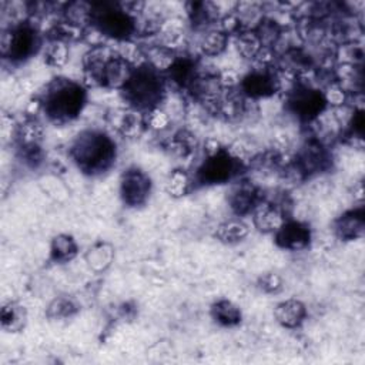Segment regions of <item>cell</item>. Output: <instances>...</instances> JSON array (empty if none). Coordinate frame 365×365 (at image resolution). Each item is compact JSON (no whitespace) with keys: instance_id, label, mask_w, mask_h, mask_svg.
<instances>
[{"instance_id":"29","label":"cell","mask_w":365,"mask_h":365,"mask_svg":"<svg viewBox=\"0 0 365 365\" xmlns=\"http://www.w3.org/2000/svg\"><path fill=\"white\" fill-rule=\"evenodd\" d=\"M258 287L261 288V291H264L267 294H278L282 289L284 282H282V278L278 274L267 272V274L259 277Z\"/></svg>"},{"instance_id":"7","label":"cell","mask_w":365,"mask_h":365,"mask_svg":"<svg viewBox=\"0 0 365 365\" xmlns=\"http://www.w3.org/2000/svg\"><path fill=\"white\" fill-rule=\"evenodd\" d=\"M325 107L324 93L308 83H298L287 97V108L302 121L315 120Z\"/></svg>"},{"instance_id":"18","label":"cell","mask_w":365,"mask_h":365,"mask_svg":"<svg viewBox=\"0 0 365 365\" xmlns=\"http://www.w3.org/2000/svg\"><path fill=\"white\" fill-rule=\"evenodd\" d=\"M78 245L68 234H57L50 242V259L56 264H66L76 258Z\"/></svg>"},{"instance_id":"11","label":"cell","mask_w":365,"mask_h":365,"mask_svg":"<svg viewBox=\"0 0 365 365\" xmlns=\"http://www.w3.org/2000/svg\"><path fill=\"white\" fill-rule=\"evenodd\" d=\"M264 200L259 188L251 181L237 182L228 194V205L237 217L251 214L252 210Z\"/></svg>"},{"instance_id":"25","label":"cell","mask_w":365,"mask_h":365,"mask_svg":"<svg viewBox=\"0 0 365 365\" xmlns=\"http://www.w3.org/2000/svg\"><path fill=\"white\" fill-rule=\"evenodd\" d=\"M78 311L77 304L68 297H57L47 307V317L51 319H64Z\"/></svg>"},{"instance_id":"2","label":"cell","mask_w":365,"mask_h":365,"mask_svg":"<svg viewBox=\"0 0 365 365\" xmlns=\"http://www.w3.org/2000/svg\"><path fill=\"white\" fill-rule=\"evenodd\" d=\"M86 104L84 87L64 77L53 78L40 96L38 106L44 114L54 123H67L74 120Z\"/></svg>"},{"instance_id":"26","label":"cell","mask_w":365,"mask_h":365,"mask_svg":"<svg viewBox=\"0 0 365 365\" xmlns=\"http://www.w3.org/2000/svg\"><path fill=\"white\" fill-rule=\"evenodd\" d=\"M144 121H145V127L155 131H164L170 125V117L160 106L145 111Z\"/></svg>"},{"instance_id":"27","label":"cell","mask_w":365,"mask_h":365,"mask_svg":"<svg viewBox=\"0 0 365 365\" xmlns=\"http://www.w3.org/2000/svg\"><path fill=\"white\" fill-rule=\"evenodd\" d=\"M19 154L21 161L30 167H37L43 161L40 144H19Z\"/></svg>"},{"instance_id":"12","label":"cell","mask_w":365,"mask_h":365,"mask_svg":"<svg viewBox=\"0 0 365 365\" xmlns=\"http://www.w3.org/2000/svg\"><path fill=\"white\" fill-rule=\"evenodd\" d=\"M252 224L261 232H275L285 220V207L281 202L262 200L254 210H252Z\"/></svg>"},{"instance_id":"8","label":"cell","mask_w":365,"mask_h":365,"mask_svg":"<svg viewBox=\"0 0 365 365\" xmlns=\"http://www.w3.org/2000/svg\"><path fill=\"white\" fill-rule=\"evenodd\" d=\"M150 192L151 178L144 170L138 167H128L124 170L120 178V195L125 205H143L148 200Z\"/></svg>"},{"instance_id":"17","label":"cell","mask_w":365,"mask_h":365,"mask_svg":"<svg viewBox=\"0 0 365 365\" xmlns=\"http://www.w3.org/2000/svg\"><path fill=\"white\" fill-rule=\"evenodd\" d=\"M27 322L26 308L16 302L10 301L4 304L0 309V325L7 332H20Z\"/></svg>"},{"instance_id":"24","label":"cell","mask_w":365,"mask_h":365,"mask_svg":"<svg viewBox=\"0 0 365 365\" xmlns=\"http://www.w3.org/2000/svg\"><path fill=\"white\" fill-rule=\"evenodd\" d=\"M68 43L63 40L48 38L47 46L44 47V61L51 67H63L68 60Z\"/></svg>"},{"instance_id":"4","label":"cell","mask_w":365,"mask_h":365,"mask_svg":"<svg viewBox=\"0 0 365 365\" xmlns=\"http://www.w3.org/2000/svg\"><path fill=\"white\" fill-rule=\"evenodd\" d=\"M91 26L108 38L127 41L137 33V17L127 13L120 3H93Z\"/></svg>"},{"instance_id":"14","label":"cell","mask_w":365,"mask_h":365,"mask_svg":"<svg viewBox=\"0 0 365 365\" xmlns=\"http://www.w3.org/2000/svg\"><path fill=\"white\" fill-rule=\"evenodd\" d=\"M277 322L288 329L298 328L307 318V307L297 298H288L277 304L274 308Z\"/></svg>"},{"instance_id":"16","label":"cell","mask_w":365,"mask_h":365,"mask_svg":"<svg viewBox=\"0 0 365 365\" xmlns=\"http://www.w3.org/2000/svg\"><path fill=\"white\" fill-rule=\"evenodd\" d=\"M210 315L221 327H237L242 321V312L238 305L230 299H218L210 308Z\"/></svg>"},{"instance_id":"9","label":"cell","mask_w":365,"mask_h":365,"mask_svg":"<svg viewBox=\"0 0 365 365\" xmlns=\"http://www.w3.org/2000/svg\"><path fill=\"white\" fill-rule=\"evenodd\" d=\"M238 87L247 98H264L279 90L281 78L272 67H258L244 76Z\"/></svg>"},{"instance_id":"10","label":"cell","mask_w":365,"mask_h":365,"mask_svg":"<svg viewBox=\"0 0 365 365\" xmlns=\"http://www.w3.org/2000/svg\"><path fill=\"white\" fill-rule=\"evenodd\" d=\"M311 228L307 222L289 218L274 232L275 244L288 251L305 250L311 242Z\"/></svg>"},{"instance_id":"20","label":"cell","mask_w":365,"mask_h":365,"mask_svg":"<svg viewBox=\"0 0 365 365\" xmlns=\"http://www.w3.org/2000/svg\"><path fill=\"white\" fill-rule=\"evenodd\" d=\"M114 258V250L108 242L97 241L86 252V261L88 267L97 272L107 269Z\"/></svg>"},{"instance_id":"1","label":"cell","mask_w":365,"mask_h":365,"mask_svg":"<svg viewBox=\"0 0 365 365\" xmlns=\"http://www.w3.org/2000/svg\"><path fill=\"white\" fill-rule=\"evenodd\" d=\"M115 155V143L100 130L81 131L70 147V157L74 164L88 175L107 171L114 164Z\"/></svg>"},{"instance_id":"23","label":"cell","mask_w":365,"mask_h":365,"mask_svg":"<svg viewBox=\"0 0 365 365\" xmlns=\"http://www.w3.org/2000/svg\"><path fill=\"white\" fill-rule=\"evenodd\" d=\"M228 34L224 33L221 29H210L207 30L200 41V48L205 56H220L228 44Z\"/></svg>"},{"instance_id":"3","label":"cell","mask_w":365,"mask_h":365,"mask_svg":"<svg viewBox=\"0 0 365 365\" xmlns=\"http://www.w3.org/2000/svg\"><path fill=\"white\" fill-rule=\"evenodd\" d=\"M164 80L160 71L148 64H141L134 68L121 93L130 108L145 113L160 106L165 90Z\"/></svg>"},{"instance_id":"13","label":"cell","mask_w":365,"mask_h":365,"mask_svg":"<svg viewBox=\"0 0 365 365\" xmlns=\"http://www.w3.org/2000/svg\"><path fill=\"white\" fill-rule=\"evenodd\" d=\"M335 235L342 241H354L364 235L365 214L364 208H354L339 215L334 222Z\"/></svg>"},{"instance_id":"5","label":"cell","mask_w":365,"mask_h":365,"mask_svg":"<svg viewBox=\"0 0 365 365\" xmlns=\"http://www.w3.org/2000/svg\"><path fill=\"white\" fill-rule=\"evenodd\" d=\"M41 46L37 29L29 21H20L3 30L0 38L1 56L11 63H20L30 58Z\"/></svg>"},{"instance_id":"22","label":"cell","mask_w":365,"mask_h":365,"mask_svg":"<svg viewBox=\"0 0 365 365\" xmlns=\"http://www.w3.org/2000/svg\"><path fill=\"white\" fill-rule=\"evenodd\" d=\"M235 46L238 53L248 60H255L261 48L264 47L259 36L254 29H245L240 33H237L235 37Z\"/></svg>"},{"instance_id":"19","label":"cell","mask_w":365,"mask_h":365,"mask_svg":"<svg viewBox=\"0 0 365 365\" xmlns=\"http://www.w3.org/2000/svg\"><path fill=\"white\" fill-rule=\"evenodd\" d=\"M248 231L250 228L247 222L242 221L240 217H235L222 221L215 230V237L224 244H237L248 235Z\"/></svg>"},{"instance_id":"21","label":"cell","mask_w":365,"mask_h":365,"mask_svg":"<svg viewBox=\"0 0 365 365\" xmlns=\"http://www.w3.org/2000/svg\"><path fill=\"white\" fill-rule=\"evenodd\" d=\"M194 187V178L182 168L173 170L165 180V191L173 198L187 195Z\"/></svg>"},{"instance_id":"6","label":"cell","mask_w":365,"mask_h":365,"mask_svg":"<svg viewBox=\"0 0 365 365\" xmlns=\"http://www.w3.org/2000/svg\"><path fill=\"white\" fill-rule=\"evenodd\" d=\"M244 163L238 160L228 148L222 147L217 153L207 154L197 168L194 182L201 185L224 184L238 175Z\"/></svg>"},{"instance_id":"15","label":"cell","mask_w":365,"mask_h":365,"mask_svg":"<svg viewBox=\"0 0 365 365\" xmlns=\"http://www.w3.org/2000/svg\"><path fill=\"white\" fill-rule=\"evenodd\" d=\"M191 26L197 30H204L218 19V9L210 1H190L185 4Z\"/></svg>"},{"instance_id":"28","label":"cell","mask_w":365,"mask_h":365,"mask_svg":"<svg viewBox=\"0 0 365 365\" xmlns=\"http://www.w3.org/2000/svg\"><path fill=\"white\" fill-rule=\"evenodd\" d=\"M324 93V97H325V101H327V106L331 104L334 107H339L342 104H345L346 101V88L339 84V83H331L327 86L325 91Z\"/></svg>"}]
</instances>
